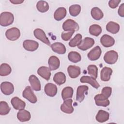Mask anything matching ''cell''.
Segmentation results:
<instances>
[{"mask_svg":"<svg viewBox=\"0 0 124 124\" xmlns=\"http://www.w3.org/2000/svg\"><path fill=\"white\" fill-rule=\"evenodd\" d=\"M14 20V16L10 12H4L1 13L0 16V24L3 27L11 25Z\"/></svg>","mask_w":124,"mask_h":124,"instance_id":"cell-1","label":"cell"},{"mask_svg":"<svg viewBox=\"0 0 124 124\" xmlns=\"http://www.w3.org/2000/svg\"><path fill=\"white\" fill-rule=\"evenodd\" d=\"M78 24L74 20L68 19L65 20L62 25V29L64 31H77L79 30Z\"/></svg>","mask_w":124,"mask_h":124,"instance_id":"cell-2","label":"cell"},{"mask_svg":"<svg viewBox=\"0 0 124 124\" xmlns=\"http://www.w3.org/2000/svg\"><path fill=\"white\" fill-rule=\"evenodd\" d=\"M118 58V53L114 50H110L107 52L104 56L105 62L109 64H113L116 63Z\"/></svg>","mask_w":124,"mask_h":124,"instance_id":"cell-3","label":"cell"},{"mask_svg":"<svg viewBox=\"0 0 124 124\" xmlns=\"http://www.w3.org/2000/svg\"><path fill=\"white\" fill-rule=\"evenodd\" d=\"M6 38L10 41H15L18 39L20 36V30L16 27L8 29L5 32Z\"/></svg>","mask_w":124,"mask_h":124,"instance_id":"cell-4","label":"cell"},{"mask_svg":"<svg viewBox=\"0 0 124 124\" xmlns=\"http://www.w3.org/2000/svg\"><path fill=\"white\" fill-rule=\"evenodd\" d=\"M22 96L31 103H35L37 101L36 95L32 92L31 87L29 86H27L23 91Z\"/></svg>","mask_w":124,"mask_h":124,"instance_id":"cell-5","label":"cell"},{"mask_svg":"<svg viewBox=\"0 0 124 124\" xmlns=\"http://www.w3.org/2000/svg\"><path fill=\"white\" fill-rule=\"evenodd\" d=\"M33 34L36 39L40 40L49 46H50V41L43 30L41 29H36L33 31Z\"/></svg>","mask_w":124,"mask_h":124,"instance_id":"cell-6","label":"cell"},{"mask_svg":"<svg viewBox=\"0 0 124 124\" xmlns=\"http://www.w3.org/2000/svg\"><path fill=\"white\" fill-rule=\"evenodd\" d=\"M94 44V40L93 39L90 37H86L81 41V43L78 47L79 49L82 51H85L92 47Z\"/></svg>","mask_w":124,"mask_h":124,"instance_id":"cell-7","label":"cell"},{"mask_svg":"<svg viewBox=\"0 0 124 124\" xmlns=\"http://www.w3.org/2000/svg\"><path fill=\"white\" fill-rule=\"evenodd\" d=\"M0 89L4 94L9 95L14 92V87L12 83L8 81H5L1 83Z\"/></svg>","mask_w":124,"mask_h":124,"instance_id":"cell-8","label":"cell"},{"mask_svg":"<svg viewBox=\"0 0 124 124\" xmlns=\"http://www.w3.org/2000/svg\"><path fill=\"white\" fill-rule=\"evenodd\" d=\"M23 46L28 51H34L38 48L39 44L34 40H26L23 43Z\"/></svg>","mask_w":124,"mask_h":124,"instance_id":"cell-9","label":"cell"},{"mask_svg":"<svg viewBox=\"0 0 124 124\" xmlns=\"http://www.w3.org/2000/svg\"><path fill=\"white\" fill-rule=\"evenodd\" d=\"M94 100L95 104L98 106L107 107L109 105V101L108 98L101 94H98L94 96Z\"/></svg>","mask_w":124,"mask_h":124,"instance_id":"cell-10","label":"cell"},{"mask_svg":"<svg viewBox=\"0 0 124 124\" xmlns=\"http://www.w3.org/2000/svg\"><path fill=\"white\" fill-rule=\"evenodd\" d=\"M73 100L71 99H68L64 100L61 106V110L64 113L71 114L74 111V108L72 106Z\"/></svg>","mask_w":124,"mask_h":124,"instance_id":"cell-11","label":"cell"},{"mask_svg":"<svg viewBox=\"0 0 124 124\" xmlns=\"http://www.w3.org/2000/svg\"><path fill=\"white\" fill-rule=\"evenodd\" d=\"M102 53L101 49L99 46H97L93 48L87 55L88 58L91 61H96L98 60Z\"/></svg>","mask_w":124,"mask_h":124,"instance_id":"cell-12","label":"cell"},{"mask_svg":"<svg viewBox=\"0 0 124 124\" xmlns=\"http://www.w3.org/2000/svg\"><path fill=\"white\" fill-rule=\"evenodd\" d=\"M89 88L87 86L82 85L78 87L77 90L76 100L79 102H81L85 98V93H87Z\"/></svg>","mask_w":124,"mask_h":124,"instance_id":"cell-13","label":"cell"},{"mask_svg":"<svg viewBox=\"0 0 124 124\" xmlns=\"http://www.w3.org/2000/svg\"><path fill=\"white\" fill-rule=\"evenodd\" d=\"M44 91L47 95L53 97L57 93V87L55 84L52 83H48L45 85Z\"/></svg>","mask_w":124,"mask_h":124,"instance_id":"cell-14","label":"cell"},{"mask_svg":"<svg viewBox=\"0 0 124 124\" xmlns=\"http://www.w3.org/2000/svg\"><path fill=\"white\" fill-rule=\"evenodd\" d=\"M100 42L104 47H108L114 45L115 40L112 37L108 34H104L101 37Z\"/></svg>","mask_w":124,"mask_h":124,"instance_id":"cell-15","label":"cell"},{"mask_svg":"<svg viewBox=\"0 0 124 124\" xmlns=\"http://www.w3.org/2000/svg\"><path fill=\"white\" fill-rule=\"evenodd\" d=\"M29 81L31 88L35 91L41 90V83L38 78L34 75H31L29 78Z\"/></svg>","mask_w":124,"mask_h":124,"instance_id":"cell-16","label":"cell"},{"mask_svg":"<svg viewBox=\"0 0 124 124\" xmlns=\"http://www.w3.org/2000/svg\"><path fill=\"white\" fill-rule=\"evenodd\" d=\"M11 103L15 109L21 110L25 108L26 103L24 101L17 97H13L11 101Z\"/></svg>","mask_w":124,"mask_h":124,"instance_id":"cell-17","label":"cell"},{"mask_svg":"<svg viewBox=\"0 0 124 124\" xmlns=\"http://www.w3.org/2000/svg\"><path fill=\"white\" fill-rule=\"evenodd\" d=\"M48 63L49 68L50 70H56L59 68L60 65V61L59 58L55 56H52L49 57Z\"/></svg>","mask_w":124,"mask_h":124,"instance_id":"cell-18","label":"cell"},{"mask_svg":"<svg viewBox=\"0 0 124 124\" xmlns=\"http://www.w3.org/2000/svg\"><path fill=\"white\" fill-rule=\"evenodd\" d=\"M17 118L18 120L22 122L29 121L31 118V115L30 112L24 109L19 110L17 113Z\"/></svg>","mask_w":124,"mask_h":124,"instance_id":"cell-19","label":"cell"},{"mask_svg":"<svg viewBox=\"0 0 124 124\" xmlns=\"http://www.w3.org/2000/svg\"><path fill=\"white\" fill-rule=\"evenodd\" d=\"M67 71L69 77L72 78L78 77L80 74V68L75 65H69L67 68Z\"/></svg>","mask_w":124,"mask_h":124,"instance_id":"cell-20","label":"cell"},{"mask_svg":"<svg viewBox=\"0 0 124 124\" xmlns=\"http://www.w3.org/2000/svg\"><path fill=\"white\" fill-rule=\"evenodd\" d=\"M80 81L81 83H88L90 84L92 87L95 89H98L100 85L99 83L96 80V79L89 76H82L80 79Z\"/></svg>","mask_w":124,"mask_h":124,"instance_id":"cell-21","label":"cell"},{"mask_svg":"<svg viewBox=\"0 0 124 124\" xmlns=\"http://www.w3.org/2000/svg\"><path fill=\"white\" fill-rule=\"evenodd\" d=\"M52 50L59 54H64L66 52V47L65 46L60 42H56L52 44L51 45Z\"/></svg>","mask_w":124,"mask_h":124,"instance_id":"cell-22","label":"cell"},{"mask_svg":"<svg viewBox=\"0 0 124 124\" xmlns=\"http://www.w3.org/2000/svg\"><path fill=\"white\" fill-rule=\"evenodd\" d=\"M37 73L39 76L46 80H48L50 79L51 72L50 69L47 67L41 66L39 67L37 70Z\"/></svg>","mask_w":124,"mask_h":124,"instance_id":"cell-23","label":"cell"},{"mask_svg":"<svg viewBox=\"0 0 124 124\" xmlns=\"http://www.w3.org/2000/svg\"><path fill=\"white\" fill-rule=\"evenodd\" d=\"M112 73V70L108 67H104L102 68L100 73V78L102 81H108Z\"/></svg>","mask_w":124,"mask_h":124,"instance_id":"cell-24","label":"cell"},{"mask_svg":"<svg viewBox=\"0 0 124 124\" xmlns=\"http://www.w3.org/2000/svg\"><path fill=\"white\" fill-rule=\"evenodd\" d=\"M109 114L108 112L103 110H99L96 115V120L99 123H104L109 119Z\"/></svg>","mask_w":124,"mask_h":124,"instance_id":"cell-25","label":"cell"},{"mask_svg":"<svg viewBox=\"0 0 124 124\" xmlns=\"http://www.w3.org/2000/svg\"><path fill=\"white\" fill-rule=\"evenodd\" d=\"M66 15V10L64 7L58 8L54 12V18L57 21H60L63 19Z\"/></svg>","mask_w":124,"mask_h":124,"instance_id":"cell-26","label":"cell"},{"mask_svg":"<svg viewBox=\"0 0 124 124\" xmlns=\"http://www.w3.org/2000/svg\"><path fill=\"white\" fill-rule=\"evenodd\" d=\"M54 81L58 85L64 84L66 81L65 75L62 72L56 73L53 77Z\"/></svg>","mask_w":124,"mask_h":124,"instance_id":"cell-27","label":"cell"},{"mask_svg":"<svg viewBox=\"0 0 124 124\" xmlns=\"http://www.w3.org/2000/svg\"><path fill=\"white\" fill-rule=\"evenodd\" d=\"M106 30L111 33L116 34L119 31L120 26L115 22L110 21L106 25Z\"/></svg>","mask_w":124,"mask_h":124,"instance_id":"cell-28","label":"cell"},{"mask_svg":"<svg viewBox=\"0 0 124 124\" xmlns=\"http://www.w3.org/2000/svg\"><path fill=\"white\" fill-rule=\"evenodd\" d=\"M92 17L96 20H99L103 17L104 14L102 11L98 7H93L92 9L91 12Z\"/></svg>","mask_w":124,"mask_h":124,"instance_id":"cell-29","label":"cell"},{"mask_svg":"<svg viewBox=\"0 0 124 124\" xmlns=\"http://www.w3.org/2000/svg\"><path fill=\"white\" fill-rule=\"evenodd\" d=\"M73 89L71 87H66L64 88L62 92V97L63 100L70 99L73 95Z\"/></svg>","mask_w":124,"mask_h":124,"instance_id":"cell-30","label":"cell"},{"mask_svg":"<svg viewBox=\"0 0 124 124\" xmlns=\"http://www.w3.org/2000/svg\"><path fill=\"white\" fill-rule=\"evenodd\" d=\"M37 10L41 13H45L49 9V5L48 3L44 0H40L36 4Z\"/></svg>","mask_w":124,"mask_h":124,"instance_id":"cell-31","label":"cell"},{"mask_svg":"<svg viewBox=\"0 0 124 124\" xmlns=\"http://www.w3.org/2000/svg\"><path fill=\"white\" fill-rule=\"evenodd\" d=\"M68 60L74 63H77L80 62L81 60V57L79 53L76 51H71L68 55Z\"/></svg>","mask_w":124,"mask_h":124,"instance_id":"cell-32","label":"cell"},{"mask_svg":"<svg viewBox=\"0 0 124 124\" xmlns=\"http://www.w3.org/2000/svg\"><path fill=\"white\" fill-rule=\"evenodd\" d=\"M12 71L10 66L7 63H2L0 67V75L1 76H6L9 75Z\"/></svg>","mask_w":124,"mask_h":124,"instance_id":"cell-33","label":"cell"},{"mask_svg":"<svg viewBox=\"0 0 124 124\" xmlns=\"http://www.w3.org/2000/svg\"><path fill=\"white\" fill-rule=\"evenodd\" d=\"M82 41V35L80 33L77 34L69 42V46L72 47L78 46Z\"/></svg>","mask_w":124,"mask_h":124,"instance_id":"cell-34","label":"cell"},{"mask_svg":"<svg viewBox=\"0 0 124 124\" xmlns=\"http://www.w3.org/2000/svg\"><path fill=\"white\" fill-rule=\"evenodd\" d=\"M102 32L101 27L97 24H93L89 28L90 33L93 36H98Z\"/></svg>","mask_w":124,"mask_h":124,"instance_id":"cell-35","label":"cell"},{"mask_svg":"<svg viewBox=\"0 0 124 124\" xmlns=\"http://www.w3.org/2000/svg\"><path fill=\"white\" fill-rule=\"evenodd\" d=\"M11 110L7 102L5 101H0V115H5L9 113Z\"/></svg>","mask_w":124,"mask_h":124,"instance_id":"cell-36","label":"cell"},{"mask_svg":"<svg viewBox=\"0 0 124 124\" xmlns=\"http://www.w3.org/2000/svg\"><path fill=\"white\" fill-rule=\"evenodd\" d=\"M69 13L72 16L75 17L79 15L81 11V7L78 4H74L69 7Z\"/></svg>","mask_w":124,"mask_h":124,"instance_id":"cell-37","label":"cell"},{"mask_svg":"<svg viewBox=\"0 0 124 124\" xmlns=\"http://www.w3.org/2000/svg\"><path fill=\"white\" fill-rule=\"evenodd\" d=\"M87 70L88 74L92 76V77L96 78H97L98 74V68L95 65L91 64L88 66Z\"/></svg>","mask_w":124,"mask_h":124,"instance_id":"cell-38","label":"cell"},{"mask_svg":"<svg viewBox=\"0 0 124 124\" xmlns=\"http://www.w3.org/2000/svg\"><path fill=\"white\" fill-rule=\"evenodd\" d=\"M74 31H65L62 32L61 34V37L64 41H68L72 36Z\"/></svg>","mask_w":124,"mask_h":124,"instance_id":"cell-39","label":"cell"},{"mask_svg":"<svg viewBox=\"0 0 124 124\" xmlns=\"http://www.w3.org/2000/svg\"><path fill=\"white\" fill-rule=\"evenodd\" d=\"M111 92H112V88L110 87L107 86V87H104L102 89L101 93L106 97L108 98L111 95Z\"/></svg>","mask_w":124,"mask_h":124,"instance_id":"cell-40","label":"cell"},{"mask_svg":"<svg viewBox=\"0 0 124 124\" xmlns=\"http://www.w3.org/2000/svg\"><path fill=\"white\" fill-rule=\"evenodd\" d=\"M121 2V0H110L108 1L109 6L112 9L116 8Z\"/></svg>","mask_w":124,"mask_h":124,"instance_id":"cell-41","label":"cell"},{"mask_svg":"<svg viewBox=\"0 0 124 124\" xmlns=\"http://www.w3.org/2000/svg\"><path fill=\"white\" fill-rule=\"evenodd\" d=\"M118 13L120 16H124V3H122L120 6L118 10Z\"/></svg>","mask_w":124,"mask_h":124,"instance_id":"cell-42","label":"cell"},{"mask_svg":"<svg viewBox=\"0 0 124 124\" xmlns=\"http://www.w3.org/2000/svg\"><path fill=\"white\" fill-rule=\"evenodd\" d=\"M10 1L14 4H21L24 2L23 0H10Z\"/></svg>","mask_w":124,"mask_h":124,"instance_id":"cell-43","label":"cell"}]
</instances>
